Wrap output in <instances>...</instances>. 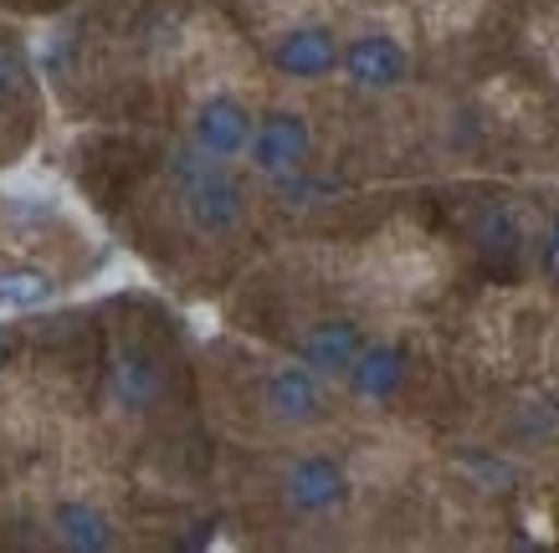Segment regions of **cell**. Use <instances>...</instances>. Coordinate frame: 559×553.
<instances>
[{"instance_id": "cell-13", "label": "cell", "mask_w": 559, "mask_h": 553, "mask_svg": "<svg viewBox=\"0 0 559 553\" xmlns=\"http://www.w3.org/2000/svg\"><path fill=\"white\" fill-rule=\"evenodd\" d=\"M473 241H477V252L492 256V262H513V256H519V247H524V231H519V220H513L503 205H492V211H483V216H477Z\"/></svg>"}, {"instance_id": "cell-9", "label": "cell", "mask_w": 559, "mask_h": 553, "mask_svg": "<svg viewBox=\"0 0 559 553\" xmlns=\"http://www.w3.org/2000/svg\"><path fill=\"white\" fill-rule=\"evenodd\" d=\"M411 380V359L401 344H365L355 369L344 374V385L359 405H390Z\"/></svg>"}, {"instance_id": "cell-11", "label": "cell", "mask_w": 559, "mask_h": 553, "mask_svg": "<svg viewBox=\"0 0 559 553\" xmlns=\"http://www.w3.org/2000/svg\"><path fill=\"white\" fill-rule=\"evenodd\" d=\"M51 538L72 553H103L114 549V518L87 497H68V503L51 507Z\"/></svg>"}, {"instance_id": "cell-10", "label": "cell", "mask_w": 559, "mask_h": 553, "mask_svg": "<svg viewBox=\"0 0 559 553\" xmlns=\"http://www.w3.org/2000/svg\"><path fill=\"white\" fill-rule=\"evenodd\" d=\"M165 389V374H159V359H154L144 344H123L114 353V369H108V400L119 405L123 416H144Z\"/></svg>"}, {"instance_id": "cell-5", "label": "cell", "mask_w": 559, "mask_h": 553, "mask_svg": "<svg viewBox=\"0 0 559 553\" xmlns=\"http://www.w3.org/2000/svg\"><path fill=\"white\" fill-rule=\"evenodd\" d=\"M329 380H323L319 369H308L304 359H288V364H272L267 380H262V410H267L277 425H293V431H304V425H319L329 416Z\"/></svg>"}, {"instance_id": "cell-16", "label": "cell", "mask_w": 559, "mask_h": 553, "mask_svg": "<svg viewBox=\"0 0 559 553\" xmlns=\"http://www.w3.org/2000/svg\"><path fill=\"white\" fill-rule=\"evenodd\" d=\"M549 267L559 272V231H555V241H549Z\"/></svg>"}, {"instance_id": "cell-12", "label": "cell", "mask_w": 559, "mask_h": 553, "mask_svg": "<svg viewBox=\"0 0 559 553\" xmlns=\"http://www.w3.org/2000/svg\"><path fill=\"white\" fill-rule=\"evenodd\" d=\"M51 292H57L51 272L32 267V262H0V308L5 313H32L51 302Z\"/></svg>"}, {"instance_id": "cell-8", "label": "cell", "mask_w": 559, "mask_h": 553, "mask_svg": "<svg viewBox=\"0 0 559 553\" xmlns=\"http://www.w3.org/2000/svg\"><path fill=\"white\" fill-rule=\"evenodd\" d=\"M365 344H370V338L359 334L355 318H319V323H308L304 338H298V359H304L308 369H319L323 380H344V374L355 369Z\"/></svg>"}, {"instance_id": "cell-3", "label": "cell", "mask_w": 559, "mask_h": 553, "mask_svg": "<svg viewBox=\"0 0 559 553\" xmlns=\"http://www.w3.org/2000/svg\"><path fill=\"white\" fill-rule=\"evenodd\" d=\"M267 62H272V72L288 77V83H323V77L340 72L344 41L334 36V26H323V21H298V26L272 36Z\"/></svg>"}, {"instance_id": "cell-6", "label": "cell", "mask_w": 559, "mask_h": 553, "mask_svg": "<svg viewBox=\"0 0 559 553\" xmlns=\"http://www.w3.org/2000/svg\"><path fill=\"white\" fill-rule=\"evenodd\" d=\"M252 129H257V118L237 93H211V98H201L195 113H190V144L201 154H211V159H221V165L247 159Z\"/></svg>"}, {"instance_id": "cell-15", "label": "cell", "mask_w": 559, "mask_h": 553, "mask_svg": "<svg viewBox=\"0 0 559 553\" xmlns=\"http://www.w3.org/2000/svg\"><path fill=\"white\" fill-rule=\"evenodd\" d=\"M5 359H11V334L0 328V364H5Z\"/></svg>"}, {"instance_id": "cell-4", "label": "cell", "mask_w": 559, "mask_h": 553, "mask_svg": "<svg viewBox=\"0 0 559 553\" xmlns=\"http://www.w3.org/2000/svg\"><path fill=\"white\" fill-rule=\"evenodd\" d=\"M277 492H283L288 513H298V518H329V513H340L349 503V471H344V461L323 452L293 456Z\"/></svg>"}, {"instance_id": "cell-2", "label": "cell", "mask_w": 559, "mask_h": 553, "mask_svg": "<svg viewBox=\"0 0 559 553\" xmlns=\"http://www.w3.org/2000/svg\"><path fill=\"white\" fill-rule=\"evenodd\" d=\"M308 159H313V123L298 108H272V113L257 118L252 144H247V165L262 175V180H293L304 175Z\"/></svg>"}, {"instance_id": "cell-14", "label": "cell", "mask_w": 559, "mask_h": 553, "mask_svg": "<svg viewBox=\"0 0 559 553\" xmlns=\"http://www.w3.org/2000/svg\"><path fill=\"white\" fill-rule=\"evenodd\" d=\"M32 93V72H26V57H21L16 41H0V108H16Z\"/></svg>"}, {"instance_id": "cell-1", "label": "cell", "mask_w": 559, "mask_h": 553, "mask_svg": "<svg viewBox=\"0 0 559 553\" xmlns=\"http://www.w3.org/2000/svg\"><path fill=\"white\" fill-rule=\"evenodd\" d=\"M170 180L180 190V211H186L195 236L221 241V236L241 231V220H247V190H241V180L221 159L186 144V149L170 154Z\"/></svg>"}, {"instance_id": "cell-7", "label": "cell", "mask_w": 559, "mask_h": 553, "mask_svg": "<svg viewBox=\"0 0 559 553\" xmlns=\"http://www.w3.org/2000/svg\"><path fill=\"white\" fill-rule=\"evenodd\" d=\"M344 83L359 93H395L411 77V51L401 47V36L390 32H355L344 41Z\"/></svg>"}]
</instances>
